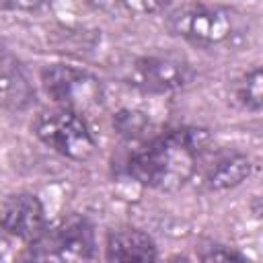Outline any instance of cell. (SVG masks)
I'll use <instances>...</instances> for the list:
<instances>
[{
    "label": "cell",
    "mask_w": 263,
    "mask_h": 263,
    "mask_svg": "<svg viewBox=\"0 0 263 263\" xmlns=\"http://www.w3.org/2000/svg\"><path fill=\"white\" fill-rule=\"evenodd\" d=\"M125 82L142 92L164 95L189 86L195 78V70L173 55H140L125 68Z\"/></svg>",
    "instance_id": "6"
},
{
    "label": "cell",
    "mask_w": 263,
    "mask_h": 263,
    "mask_svg": "<svg viewBox=\"0 0 263 263\" xmlns=\"http://www.w3.org/2000/svg\"><path fill=\"white\" fill-rule=\"evenodd\" d=\"M199 259H203V261H242L245 255L236 253L234 249L224 247V245H212V247H208L205 253L199 255Z\"/></svg>",
    "instance_id": "13"
},
{
    "label": "cell",
    "mask_w": 263,
    "mask_h": 263,
    "mask_svg": "<svg viewBox=\"0 0 263 263\" xmlns=\"http://www.w3.org/2000/svg\"><path fill=\"white\" fill-rule=\"evenodd\" d=\"M47 0H0V10H10V12H29L37 10L45 4Z\"/></svg>",
    "instance_id": "14"
},
{
    "label": "cell",
    "mask_w": 263,
    "mask_h": 263,
    "mask_svg": "<svg viewBox=\"0 0 263 263\" xmlns=\"http://www.w3.org/2000/svg\"><path fill=\"white\" fill-rule=\"evenodd\" d=\"M113 125H115L117 134H121L123 138L134 140V138L144 136V132L148 129L150 121H148V117H146L142 111H136V109H123V111H119V113L115 115Z\"/></svg>",
    "instance_id": "12"
},
{
    "label": "cell",
    "mask_w": 263,
    "mask_h": 263,
    "mask_svg": "<svg viewBox=\"0 0 263 263\" xmlns=\"http://www.w3.org/2000/svg\"><path fill=\"white\" fill-rule=\"evenodd\" d=\"M105 257L109 261H154L156 242L138 228H117L107 234Z\"/></svg>",
    "instance_id": "9"
},
{
    "label": "cell",
    "mask_w": 263,
    "mask_h": 263,
    "mask_svg": "<svg viewBox=\"0 0 263 263\" xmlns=\"http://www.w3.org/2000/svg\"><path fill=\"white\" fill-rule=\"evenodd\" d=\"M0 228L12 238L33 242L47 228V216L41 199L33 193H10L0 201Z\"/></svg>",
    "instance_id": "7"
},
{
    "label": "cell",
    "mask_w": 263,
    "mask_h": 263,
    "mask_svg": "<svg viewBox=\"0 0 263 263\" xmlns=\"http://www.w3.org/2000/svg\"><path fill=\"white\" fill-rule=\"evenodd\" d=\"M41 84L49 99L74 113H90L103 105V84L88 70L72 64H51L41 72Z\"/></svg>",
    "instance_id": "4"
},
{
    "label": "cell",
    "mask_w": 263,
    "mask_h": 263,
    "mask_svg": "<svg viewBox=\"0 0 263 263\" xmlns=\"http://www.w3.org/2000/svg\"><path fill=\"white\" fill-rule=\"evenodd\" d=\"M251 175V160L247 154L232 152L220 156L205 173L203 185L210 191H226L240 185Z\"/></svg>",
    "instance_id": "10"
},
{
    "label": "cell",
    "mask_w": 263,
    "mask_h": 263,
    "mask_svg": "<svg viewBox=\"0 0 263 263\" xmlns=\"http://www.w3.org/2000/svg\"><path fill=\"white\" fill-rule=\"evenodd\" d=\"M236 99L238 103L253 111L259 113L263 107V72L259 66H255L253 70H249L236 84Z\"/></svg>",
    "instance_id": "11"
},
{
    "label": "cell",
    "mask_w": 263,
    "mask_h": 263,
    "mask_svg": "<svg viewBox=\"0 0 263 263\" xmlns=\"http://www.w3.org/2000/svg\"><path fill=\"white\" fill-rule=\"evenodd\" d=\"M35 103V88L18 58L0 43V109L25 111Z\"/></svg>",
    "instance_id": "8"
},
{
    "label": "cell",
    "mask_w": 263,
    "mask_h": 263,
    "mask_svg": "<svg viewBox=\"0 0 263 263\" xmlns=\"http://www.w3.org/2000/svg\"><path fill=\"white\" fill-rule=\"evenodd\" d=\"M175 0H142V4H144V8L146 10H162V8H166L168 4H173Z\"/></svg>",
    "instance_id": "15"
},
{
    "label": "cell",
    "mask_w": 263,
    "mask_h": 263,
    "mask_svg": "<svg viewBox=\"0 0 263 263\" xmlns=\"http://www.w3.org/2000/svg\"><path fill=\"white\" fill-rule=\"evenodd\" d=\"M166 29L171 35L181 37L193 45L214 49L236 45L245 37L242 16L220 4H185L166 16Z\"/></svg>",
    "instance_id": "2"
},
{
    "label": "cell",
    "mask_w": 263,
    "mask_h": 263,
    "mask_svg": "<svg viewBox=\"0 0 263 263\" xmlns=\"http://www.w3.org/2000/svg\"><path fill=\"white\" fill-rule=\"evenodd\" d=\"M95 228L86 218L72 216L31 242V257L39 261H88L95 257Z\"/></svg>",
    "instance_id": "5"
},
{
    "label": "cell",
    "mask_w": 263,
    "mask_h": 263,
    "mask_svg": "<svg viewBox=\"0 0 263 263\" xmlns=\"http://www.w3.org/2000/svg\"><path fill=\"white\" fill-rule=\"evenodd\" d=\"M208 134L197 127L168 129L138 148L127 160V173L158 191H177L197 171Z\"/></svg>",
    "instance_id": "1"
},
{
    "label": "cell",
    "mask_w": 263,
    "mask_h": 263,
    "mask_svg": "<svg viewBox=\"0 0 263 263\" xmlns=\"http://www.w3.org/2000/svg\"><path fill=\"white\" fill-rule=\"evenodd\" d=\"M33 134L47 148L74 162H86L97 152V142L84 117L64 107L39 113L33 121Z\"/></svg>",
    "instance_id": "3"
}]
</instances>
